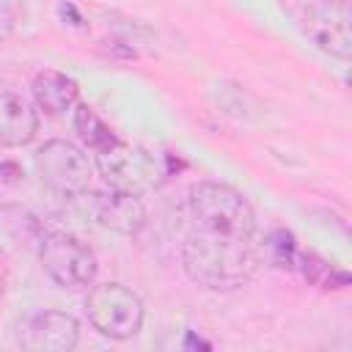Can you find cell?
I'll return each mask as SVG.
<instances>
[{
	"mask_svg": "<svg viewBox=\"0 0 352 352\" xmlns=\"http://www.w3.org/2000/svg\"><path fill=\"white\" fill-rule=\"evenodd\" d=\"M44 272L63 289H88L96 278V253L66 231H52L38 245Z\"/></svg>",
	"mask_w": 352,
	"mask_h": 352,
	"instance_id": "cell-4",
	"label": "cell"
},
{
	"mask_svg": "<svg viewBox=\"0 0 352 352\" xmlns=\"http://www.w3.org/2000/svg\"><path fill=\"white\" fill-rule=\"evenodd\" d=\"M25 3L22 0H0V38L14 36L25 25Z\"/></svg>",
	"mask_w": 352,
	"mask_h": 352,
	"instance_id": "cell-14",
	"label": "cell"
},
{
	"mask_svg": "<svg viewBox=\"0 0 352 352\" xmlns=\"http://www.w3.org/2000/svg\"><path fill=\"white\" fill-rule=\"evenodd\" d=\"M38 132L36 110L16 94H0V146H28Z\"/></svg>",
	"mask_w": 352,
	"mask_h": 352,
	"instance_id": "cell-9",
	"label": "cell"
},
{
	"mask_svg": "<svg viewBox=\"0 0 352 352\" xmlns=\"http://www.w3.org/2000/svg\"><path fill=\"white\" fill-rule=\"evenodd\" d=\"M33 99L47 116H60L77 104L80 85L74 77H69L63 72L44 69L33 77Z\"/></svg>",
	"mask_w": 352,
	"mask_h": 352,
	"instance_id": "cell-10",
	"label": "cell"
},
{
	"mask_svg": "<svg viewBox=\"0 0 352 352\" xmlns=\"http://www.w3.org/2000/svg\"><path fill=\"white\" fill-rule=\"evenodd\" d=\"M85 314L94 330L107 338L124 341L143 327V300L124 283H99L85 297Z\"/></svg>",
	"mask_w": 352,
	"mask_h": 352,
	"instance_id": "cell-3",
	"label": "cell"
},
{
	"mask_svg": "<svg viewBox=\"0 0 352 352\" xmlns=\"http://www.w3.org/2000/svg\"><path fill=\"white\" fill-rule=\"evenodd\" d=\"M74 129H77V135L82 138V143H85L91 151H99V148H104L110 140H116V135L110 132V126H107L88 104H77V110H74Z\"/></svg>",
	"mask_w": 352,
	"mask_h": 352,
	"instance_id": "cell-11",
	"label": "cell"
},
{
	"mask_svg": "<svg viewBox=\"0 0 352 352\" xmlns=\"http://www.w3.org/2000/svg\"><path fill=\"white\" fill-rule=\"evenodd\" d=\"M74 206L96 226L118 231V234H138L146 226V209L140 204V195H126V192H96V190H82L72 195Z\"/></svg>",
	"mask_w": 352,
	"mask_h": 352,
	"instance_id": "cell-7",
	"label": "cell"
},
{
	"mask_svg": "<svg viewBox=\"0 0 352 352\" xmlns=\"http://www.w3.org/2000/svg\"><path fill=\"white\" fill-rule=\"evenodd\" d=\"M80 341V322L66 311H38L19 327V346L28 352H72Z\"/></svg>",
	"mask_w": 352,
	"mask_h": 352,
	"instance_id": "cell-8",
	"label": "cell"
},
{
	"mask_svg": "<svg viewBox=\"0 0 352 352\" xmlns=\"http://www.w3.org/2000/svg\"><path fill=\"white\" fill-rule=\"evenodd\" d=\"M297 261H300V270H302L305 280L314 283V286H322V289H344L349 283V275L344 270H336L333 264H327L316 253H302V256H297Z\"/></svg>",
	"mask_w": 352,
	"mask_h": 352,
	"instance_id": "cell-12",
	"label": "cell"
},
{
	"mask_svg": "<svg viewBox=\"0 0 352 352\" xmlns=\"http://www.w3.org/2000/svg\"><path fill=\"white\" fill-rule=\"evenodd\" d=\"M187 234L182 267L204 289L245 286L261 264L258 223L250 201L223 182H198L187 198Z\"/></svg>",
	"mask_w": 352,
	"mask_h": 352,
	"instance_id": "cell-1",
	"label": "cell"
},
{
	"mask_svg": "<svg viewBox=\"0 0 352 352\" xmlns=\"http://www.w3.org/2000/svg\"><path fill=\"white\" fill-rule=\"evenodd\" d=\"M305 36L327 55L346 60L352 55V8L349 0H316L302 16Z\"/></svg>",
	"mask_w": 352,
	"mask_h": 352,
	"instance_id": "cell-6",
	"label": "cell"
},
{
	"mask_svg": "<svg viewBox=\"0 0 352 352\" xmlns=\"http://www.w3.org/2000/svg\"><path fill=\"white\" fill-rule=\"evenodd\" d=\"M261 258H267L272 267H280V270L294 267L297 264V245H294L292 231H286V228L270 231L261 242Z\"/></svg>",
	"mask_w": 352,
	"mask_h": 352,
	"instance_id": "cell-13",
	"label": "cell"
},
{
	"mask_svg": "<svg viewBox=\"0 0 352 352\" xmlns=\"http://www.w3.org/2000/svg\"><path fill=\"white\" fill-rule=\"evenodd\" d=\"M94 154H96L99 176L116 192L143 195V192L154 190L160 184V179H162V170H160L157 160L146 148L124 143L118 138L110 140L104 148H99Z\"/></svg>",
	"mask_w": 352,
	"mask_h": 352,
	"instance_id": "cell-2",
	"label": "cell"
},
{
	"mask_svg": "<svg viewBox=\"0 0 352 352\" xmlns=\"http://www.w3.org/2000/svg\"><path fill=\"white\" fill-rule=\"evenodd\" d=\"M36 170L50 190L69 198L88 190L94 176V165L88 154L69 140H47L36 151Z\"/></svg>",
	"mask_w": 352,
	"mask_h": 352,
	"instance_id": "cell-5",
	"label": "cell"
}]
</instances>
